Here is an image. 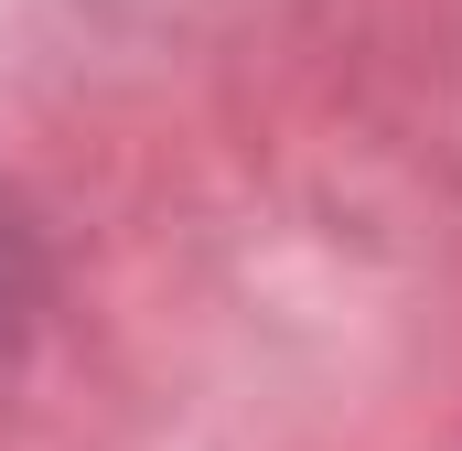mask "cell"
Returning <instances> with one entry per match:
<instances>
[]
</instances>
